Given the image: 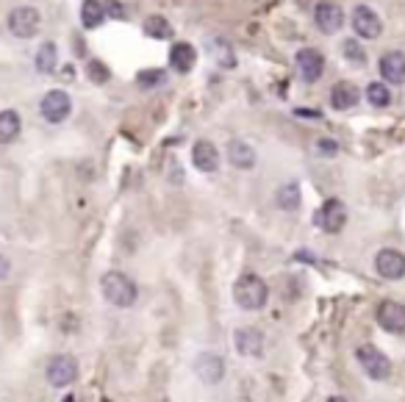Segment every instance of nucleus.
<instances>
[{
    "label": "nucleus",
    "mask_w": 405,
    "mask_h": 402,
    "mask_svg": "<svg viewBox=\"0 0 405 402\" xmlns=\"http://www.w3.org/2000/svg\"><path fill=\"white\" fill-rule=\"evenodd\" d=\"M234 300H236V306L244 308V311H261V308L267 306V300H269V289H267L264 278H258V275H253V272L242 275V278L234 283Z\"/></svg>",
    "instance_id": "nucleus-1"
},
{
    "label": "nucleus",
    "mask_w": 405,
    "mask_h": 402,
    "mask_svg": "<svg viewBox=\"0 0 405 402\" xmlns=\"http://www.w3.org/2000/svg\"><path fill=\"white\" fill-rule=\"evenodd\" d=\"M100 289H103V297L117 308H131L139 297L136 283L122 272H106L100 280Z\"/></svg>",
    "instance_id": "nucleus-2"
},
{
    "label": "nucleus",
    "mask_w": 405,
    "mask_h": 402,
    "mask_svg": "<svg viewBox=\"0 0 405 402\" xmlns=\"http://www.w3.org/2000/svg\"><path fill=\"white\" fill-rule=\"evenodd\" d=\"M355 358L358 364L364 366V372L372 378V380H386L392 375V361L375 347V344H361L355 350Z\"/></svg>",
    "instance_id": "nucleus-3"
},
{
    "label": "nucleus",
    "mask_w": 405,
    "mask_h": 402,
    "mask_svg": "<svg viewBox=\"0 0 405 402\" xmlns=\"http://www.w3.org/2000/svg\"><path fill=\"white\" fill-rule=\"evenodd\" d=\"M39 25H42V17L31 6H20V8H14L8 14V31L17 39H34L39 34Z\"/></svg>",
    "instance_id": "nucleus-4"
},
{
    "label": "nucleus",
    "mask_w": 405,
    "mask_h": 402,
    "mask_svg": "<svg viewBox=\"0 0 405 402\" xmlns=\"http://www.w3.org/2000/svg\"><path fill=\"white\" fill-rule=\"evenodd\" d=\"M76 378H78V361L73 355H56L48 364V383L53 389H67L76 383Z\"/></svg>",
    "instance_id": "nucleus-5"
},
{
    "label": "nucleus",
    "mask_w": 405,
    "mask_h": 402,
    "mask_svg": "<svg viewBox=\"0 0 405 402\" xmlns=\"http://www.w3.org/2000/svg\"><path fill=\"white\" fill-rule=\"evenodd\" d=\"M39 111H42V117H45L48 122H64V120L70 117V111H73V100H70L67 92L53 89V92H48V94L42 97Z\"/></svg>",
    "instance_id": "nucleus-6"
},
{
    "label": "nucleus",
    "mask_w": 405,
    "mask_h": 402,
    "mask_svg": "<svg viewBox=\"0 0 405 402\" xmlns=\"http://www.w3.org/2000/svg\"><path fill=\"white\" fill-rule=\"evenodd\" d=\"M314 222L322 228L325 234H339L347 225V208L341 200H325L322 208L317 211Z\"/></svg>",
    "instance_id": "nucleus-7"
},
{
    "label": "nucleus",
    "mask_w": 405,
    "mask_h": 402,
    "mask_svg": "<svg viewBox=\"0 0 405 402\" xmlns=\"http://www.w3.org/2000/svg\"><path fill=\"white\" fill-rule=\"evenodd\" d=\"M353 31L361 36V39H378L383 34V22L378 17L375 8L369 6H355L353 11Z\"/></svg>",
    "instance_id": "nucleus-8"
},
{
    "label": "nucleus",
    "mask_w": 405,
    "mask_h": 402,
    "mask_svg": "<svg viewBox=\"0 0 405 402\" xmlns=\"http://www.w3.org/2000/svg\"><path fill=\"white\" fill-rule=\"evenodd\" d=\"M314 22H317V28H320L322 34H339L341 25H344V11H341L339 3L322 0V3H317V8H314Z\"/></svg>",
    "instance_id": "nucleus-9"
},
{
    "label": "nucleus",
    "mask_w": 405,
    "mask_h": 402,
    "mask_svg": "<svg viewBox=\"0 0 405 402\" xmlns=\"http://www.w3.org/2000/svg\"><path fill=\"white\" fill-rule=\"evenodd\" d=\"M297 73H300V78L306 80V83H314V80L322 78L325 73V56L320 50H314V48H303L300 53H297Z\"/></svg>",
    "instance_id": "nucleus-10"
},
{
    "label": "nucleus",
    "mask_w": 405,
    "mask_h": 402,
    "mask_svg": "<svg viewBox=\"0 0 405 402\" xmlns=\"http://www.w3.org/2000/svg\"><path fill=\"white\" fill-rule=\"evenodd\" d=\"M375 269L386 280H400L405 278V255L400 250H381L375 258Z\"/></svg>",
    "instance_id": "nucleus-11"
},
{
    "label": "nucleus",
    "mask_w": 405,
    "mask_h": 402,
    "mask_svg": "<svg viewBox=\"0 0 405 402\" xmlns=\"http://www.w3.org/2000/svg\"><path fill=\"white\" fill-rule=\"evenodd\" d=\"M378 324L386 333H405V306L395 300H383L378 306Z\"/></svg>",
    "instance_id": "nucleus-12"
},
{
    "label": "nucleus",
    "mask_w": 405,
    "mask_h": 402,
    "mask_svg": "<svg viewBox=\"0 0 405 402\" xmlns=\"http://www.w3.org/2000/svg\"><path fill=\"white\" fill-rule=\"evenodd\" d=\"M192 161H194V166L200 169V172H217L220 169V150L211 145V142H197L194 148H192Z\"/></svg>",
    "instance_id": "nucleus-13"
},
{
    "label": "nucleus",
    "mask_w": 405,
    "mask_h": 402,
    "mask_svg": "<svg viewBox=\"0 0 405 402\" xmlns=\"http://www.w3.org/2000/svg\"><path fill=\"white\" fill-rule=\"evenodd\" d=\"M381 76L386 83H405V53L400 50H392L381 59Z\"/></svg>",
    "instance_id": "nucleus-14"
},
{
    "label": "nucleus",
    "mask_w": 405,
    "mask_h": 402,
    "mask_svg": "<svg viewBox=\"0 0 405 402\" xmlns=\"http://www.w3.org/2000/svg\"><path fill=\"white\" fill-rule=\"evenodd\" d=\"M358 100H361V92H358V86L350 83V80H339V83L333 86V92H330V103H333V108H339V111H347V108L358 106Z\"/></svg>",
    "instance_id": "nucleus-15"
},
{
    "label": "nucleus",
    "mask_w": 405,
    "mask_h": 402,
    "mask_svg": "<svg viewBox=\"0 0 405 402\" xmlns=\"http://www.w3.org/2000/svg\"><path fill=\"white\" fill-rule=\"evenodd\" d=\"M197 62V50L189 45V42H175L169 48V64L175 73H189Z\"/></svg>",
    "instance_id": "nucleus-16"
},
{
    "label": "nucleus",
    "mask_w": 405,
    "mask_h": 402,
    "mask_svg": "<svg viewBox=\"0 0 405 402\" xmlns=\"http://www.w3.org/2000/svg\"><path fill=\"white\" fill-rule=\"evenodd\" d=\"M197 375L206 380V383H220L225 378V361L217 358V355H200L197 364H194Z\"/></svg>",
    "instance_id": "nucleus-17"
},
{
    "label": "nucleus",
    "mask_w": 405,
    "mask_h": 402,
    "mask_svg": "<svg viewBox=\"0 0 405 402\" xmlns=\"http://www.w3.org/2000/svg\"><path fill=\"white\" fill-rule=\"evenodd\" d=\"M234 341H236V350H239L242 355H261V350H264V336H261L255 327L236 330Z\"/></svg>",
    "instance_id": "nucleus-18"
},
{
    "label": "nucleus",
    "mask_w": 405,
    "mask_h": 402,
    "mask_svg": "<svg viewBox=\"0 0 405 402\" xmlns=\"http://www.w3.org/2000/svg\"><path fill=\"white\" fill-rule=\"evenodd\" d=\"M228 159L236 169H253L255 166V150L247 145V142H231L228 145Z\"/></svg>",
    "instance_id": "nucleus-19"
},
{
    "label": "nucleus",
    "mask_w": 405,
    "mask_h": 402,
    "mask_svg": "<svg viewBox=\"0 0 405 402\" xmlns=\"http://www.w3.org/2000/svg\"><path fill=\"white\" fill-rule=\"evenodd\" d=\"M20 128H22V122H20L17 111H11V108L0 111V145H11L20 136Z\"/></svg>",
    "instance_id": "nucleus-20"
},
{
    "label": "nucleus",
    "mask_w": 405,
    "mask_h": 402,
    "mask_svg": "<svg viewBox=\"0 0 405 402\" xmlns=\"http://www.w3.org/2000/svg\"><path fill=\"white\" fill-rule=\"evenodd\" d=\"M81 20L86 28H97V25L106 20V6H103L100 0H83Z\"/></svg>",
    "instance_id": "nucleus-21"
},
{
    "label": "nucleus",
    "mask_w": 405,
    "mask_h": 402,
    "mask_svg": "<svg viewBox=\"0 0 405 402\" xmlns=\"http://www.w3.org/2000/svg\"><path fill=\"white\" fill-rule=\"evenodd\" d=\"M275 203H278V208H283V211H294V208H300V186H297V183H286V186H280Z\"/></svg>",
    "instance_id": "nucleus-22"
},
{
    "label": "nucleus",
    "mask_w": 405,
    "mask_h": 402,
    "mask_svg": "<svg viewBox=\"0 0 405 402\" xmlns=\"http://www.w3.org/2000/svg\"><path fill=\"white\" fill-rule=\"evenodd\" d=\"M56 64H59V50H56L53 42H45L39 48V53H36V70L39 73H53Z\"/></svg>",
    "instance_id": "nucleus-23"
},
{
    "label": "nucleus",
    "mask_w": 405,
    "mask_h": 402,
    "mask_svg": "<svg viewBox=\"0 0 405 402\" xmlns=\"http://www.w3.org/2000/svg\"><path fill=\"white\" fill-rule=\"evenodd\" d=\"M145 31L153 36V39H172V25H169V20L162 17V14H153V17H148L145 20Z\"/></svg>",
    "instance_id": "nucleus-24"
},
{
    "label": "nucleus",
    "mask_w": 405,
    "mask_h": 402,
    "mask_svg": "<svg viewBox=\"0 0 405 402\" xmlns=\"http://www.w3.org/2000/svg\"><path fill=\"white\" fill-rule=\"evenodd\" d=\"M367 100L378 108H386L392 103V92L386 89V83H369L367 86Z\"/></svg>",
    "instance_id": "nucleus-25"
},
{
    "label": "nucleus",
    "mask_w": 405,
    "mask_h": 402,
    "mask_svg": "<svg viewBox=\"0 0 405 402\" xmlns=\"http://www.w3.org/2000/svg\"><path fill=\"white\" fill-rule=\"evenodd\" d=\"M341 53H344L347 62L355 64V67H364V64H367V53H364V48L358 45V39H347V42L341 45Z\"/></svg>",
    "instance_id": "nucleus-26"
},
{
    "label": "nucleus",
    "mask_w": 405,
    "mask_h": 402,
    "mask_svg": "<svg viewBox=\"0 0 405 402\" xmlns=\"http://www.w3.org/2000/svg\"><path fill=\"white\" fill-rule=\"evenodd\" d=\"M136 83H139L142 89H159L162 83H166V73H164V70H142V73L136 76Z\"/></svg>",
    "instance_id": "nucleus-27"
},
{
    "label": "nucleus",
    "mask_w": 405,
    "mask_h": 402,
    "mask_svg": "<svg viewBox=\"0 0 405 402\" xmlns=\"http://www.w3.org/2000/svg\"><path fill=\"white\" fill-rule=\"evenodd\" d=\"M89 76L97 80V83H103V80H108V70H103L100 62H89Z\"/></svg>",
    "instance_id": "nucleus-28"
},
{
    "label": "nucleus",
    "mask_w": 405,
    "mask_h": 402,
    "mask_svg": "<svg viewBox=\"0 0 405 402\" xmlns=\"http://www.w3.org/2000/svg\"><path fill=\"white\" fill-rule=\"evenodd\" d=\"M317 150H320V156H325V159H333L336 150H339V145L330 142V139H322V142H317Z\"/></svg>",
    "instance_id": "nucleus-29"
},
{
    "label": "nucleus",
    "mask_w": 405,
    "mask_h": 402,
    "mask_svg": "<svg viewBox=\"0 0 405 402\" xmlns=\"http://www.w3.org/2000/svg\"><path fill=\"white\" fill-rule=\"evenodd\" d=\"M103 6H106V14H108V17H117V20H125V8H122V6L117 3V0H106Z\"/></svg>",
    "instance_id": "nucleus-30"
}]
</instances>
